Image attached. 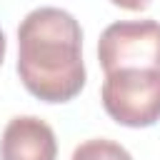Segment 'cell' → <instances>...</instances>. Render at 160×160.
<instances>
[{"instance_id":"cell-1","label":"cell","mask_w":160,"mask_h":160,"mask_svg":"<svg viewBox=\"0 0 160 160\" xmlns=\"http://www.w3.org/2000/svg\"><path fill=\"white\" fill-rule=\"evenodd\" d=\"M18 75L42 102H68L85 88L82 28L60 8H35L18 28Z\"/></svg>"},{"instance_id":"cell-2","label":"cell","mask_w":160,"mask_h":160,"mask_svg":"<svg viewBox=\"0 0 160 160\" xmlns=\"http://www.w3.org/2000/svg\"><path fill=\"white\" fill-rule=\"evenodd\" d=\"M100 100L118 125L150 128L160 120V70L122 68L105 72Z\"/></svg>"},{"instance_id":"cell-3","label":"cell","mask_w":160,"mask_h":160,"mask_svg":"<svg viewBox=\"0 0 160 160\" xmlns=\"http://www.w3.org/2000/svg\"><path fill=\"white\" fill-rule=\"evenodd\" d=\"M98 60L105 72L122 68L160 70V22L120 20L108 25L98 40Z\"/></svg>"},{"instance_id":"cell-4","label":"cell","mask_w":160,"mask_h":160,"mask_svg":"<svg viewBox=\"0 0 160 160\" xmlns=\"http://www.w3.org/2000/svg\"><path fill=\"white\" fill-rule=\"evenodd\" d=\"M2 160H58V140L52 128L35 115L12 118L0 140Z\"/></svg>"},{"instance_id":"cell-5","label":"cell","mask_w":160,"mask_h":160,"mask_svg":"<svg viewBox=\"0 0 160 160\" xmlns=\"http://www.w3.org/2000/svg\"><path fill=\"white\" fill-rule=\"evenodd\" d=\"M70 160H132V155L120 142H115V140L92 138V140L80 142L72 150V158Z\"/></svg>"},{"instance_id":"cell-6","label":"cell","mask_w":160,"mask_h":160,"mask_svg":"<svg viewBox=\"0 0 160 160\" xmlns=\"http://www.w3.org/2000/svg\"><path fill=\"white\" fill-rule=\"evenodd\" d=\"M110 2L122 8V10H132V12H142L152 5V0H110Z\"/></svg>"},{"instance_id":"cell-7","label":"cell","mask_w":160,"mask_h":160,"mask_svg":"<svg viewBox=\"0 0 160 160\" xmlns=\"http://www.w3.org/2000/svg\"><path fill=\"white\" fill-rule=\"evenodd\" d=\"M5 35H2V30H0V62H2V58H5Z\"/></svg>"}]
</instances>
